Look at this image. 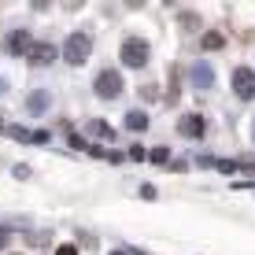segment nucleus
I'll use <instances>...</instances> for the list:
<instances>
[{"instance_id":"nucleus-1","label":"nucleus","mask_w":255,"mask_h":255,"mask_svg":"<svg viewBox=\"0 0 255 255\" xmlns=\"http://www.w3.org/2000/svg\"><path fill=\"white\" fill-rule=\"evenodd\" d=\"M89 52H93V37L89 33H70L67 45H63V59L74 63V67H82L85 59H89Z\"/></svg>"},{"instance_id":"nucleus-2","label":"nucleus","mask_w":255,"mask_h":255,"mask_svg":"<svg viewBox=\"0 0 255 255\" xmlns=\"http://www.w3.org/2000/svg\"><path fill=\"white\" fill-rule=\"evenodd\" d=\"M93 89H96V96H100V100H115V96L122 93V74L119 70H100V74H96V82H93Z\"/></svg>"},{"instance_id":"nucleus-3","label":"nucleus","mask_w":255,"mask_h":255,"mask_svg":"<svg viewBox=\"0 0 255 255\" xmlns=\"http://www.w3.org/2000/svg\"><path fill=\"white\" fill-rule=\"evenodd\" d=\"M148 56H152L148 41H140V37H126V41H122V63H126V67H144Z\"/></svg>"},{"instance_id":"nucleus-4","label":"nucleus","mask_w":255,"mask_h":255,"mask_svg":"<svg viewBox=\"0 0 255 255\" xmlns=\"http://www.w3.org/2000/svg\"><path fill=\"white\" fill-rule=\"evenodd\" d=\"M233 93L241 96V100H252L255 96V70L252 67H237L233 70Z\"/></svg>"},{"instance_id":"nucleus-5","label":"nucleus","mask_w":255,"mask_h":255,"mask_svg":"<svg viewBox=\"0 0 255 255\" xmlns=\"http://www.w3.org/2000/svg\"><path fill=\"white\" fill-rule=\"evenodd\" d=\"M56 56H59V52H56V45H52V41H33L30 52H26V59H30L33 67H48Z\"/></svg>"},{"instance_id":"nucleus-6","label":"nucleus","mask_w":255,"mask_h":255,"mask_svg":"<svg viewBox=\"0 0 255 255\" xmlns=\"http://www.w3.org/2000/svg\"><path fill=\"white\" fill-rule=\"evenodd\" d=\"M204 129H207V122L200 119V115H185V119L178 122V133H181V137H192V140L204 137Z\"/></svg>"},{"instance_id":"nucleus-7","label":"nucleus","mask_w":255,"mask_h":255,"mask_svg":"<svg viewBox=\"0 0 255 255\" xmlns=\"http://www.w3.org/2000/svg\"><path fill=\"white\" fill-rule=\"evenodd\" d=\"M192 82H196V89H211V85H215V74H211V67L204 63V59L192 67Z\"/></svg>"},{"instance_id":"nucleus-8","label":"nucleus","mask_w":255,"mask_h":255,"mask_svg":"<svg viewBox=\"0 0 255 255\" xmlns=\"http://www.w3.org/2000/svg\"><path fill=\"white\" fill-rule=\"evenodd\" d=\"M30 45H33V37L26 30H15L11 37H7V52H30Z\"/></svg>"},{"instance_id":"nucleus-9","label":"nucleus","mask_w":255,"mask_h":255,"mask_svg":"<svg viewBox=\"0 0 255 255\" xmlns=\"http://www.w3.org/2000/svg\"><path fill=\"white\" fill-rule=\"evenodd\" d=\"M126 129H133V133H137V129H148V115H144V111H129V115H126Z\"/></svg>"},{"instance_id":"nucleus-10","label":"nucleus","mask_w":255,"mask_h":255,"mask_svg":"<svg viewBox=\"0 0 255 255\" xmlns=\"http://www.w3.org/2000/svg\"><path fill=\"white\" fill-rule=\"evenodd\" d=\"M45 108H48V93L41 89V93H33V96H30V111H45Z\"/></svg>"},{"instance_id":"nucleus-11","label":"nucleus","mask_w":255,"mask_h":255,"mask_svg":"<svg viewBox=\"0 0 255 255\" xmlns=\"http://www.w3.org/2000/svg\"><path fill=\"white\" fill-rule=\"evenodd\" d=\"M222 45H226L222 33H204V48H207V52H215V48H222Z\"/></svg>"},{"instance_id":"nucleus-12","label":"nucleus","mask_w":255,"mask_h":255,"mask_svg":"<svg viewBox=\"0 0 255 255\" xmlns=\"http://www.w3.org/2000/svg\"><path fill=\"white\" fill-rule=\"evenodd\" d=\"M181 26H185V30H196V26H200V15H192V11H181Z\"/></svg>"},{"instance_id":"nucleus-13","label":"nucleus","mask_w":255,"mask_h":255,"mask_svg":"<svg viewBox=\"0 0 255 255\" xmlns=\"http://www.w3.org/2000/svg\"><path fill=\"white\" fill-rule=\"evenodd\" d=\"M89 129H93V133H100V137H111V129H108V126H104V122H93V126H89Z\"/></svg>"},{"instance_id":"nucleus-14","label":"nucleus","mask_w":255,"mask_h":255,"mask_svg":"<svg viewBox=\"0 0 255 255\" xmlns=\"http://www.w3.org/2000/svg\"><path fill=\"white\" fill-rule=\"evenodd\" d=\"M152 159H155V163H166V159H170V152H166V148H155Z\"/></svg>"},{"instance_id":"nucleus-15","label":"nucleus","mask_w":255,"mask_h":255,"mask_svg":"<svg viewBox=\"0 0 255 255\" xmlns=\"http://www.w3.org/2000/svg\"><path fill=\"white\" fill-rule=\"evenodd\" d=\"M56 255H78V248H74V244H59Z\"/></svg>"},{"instance_id":"nucleus-16","label":"nucleus","mask_w":255,"mask_h":255,"mask_svg":"<svg viewBox=\"0 0 255 255\" xmlns=\"http://www.w3.org/2000/svg\"><path fill=\"white\" fill-rule=\"evenodd\" d=\"M7 241H11V237H7L4 230H0V248H4V244H7Z\"/></svg>"}]
</instances>
